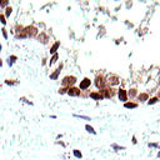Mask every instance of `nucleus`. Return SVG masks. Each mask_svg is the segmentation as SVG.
<instances>
[{
	"label": "nucleus",
	"instance_id": "23",
	"mask_svg": "<svg viewBox=\"0 0 160 160\" xmlns=\"http://www.w3.org/2000/svg\"><path fill=\"white\" fill-rule=\"evenodd\" d=\"M0 21H1L4 25L6 24V20H5V16H4V15H0Z\"/></svg>",
	"mask_w": 160,
	"mask_h": 160
},
{
	"label": "nucleus",
	"instance_id": "3",
	"mask_svg": "<svg viewBox=\"0 0 160 160\" xmlns=\"http://www.w3.org/2000/svg\"><path fill=\"white\" fill-rule=\"evenodd\" d=\"M90 84H91L90 79L85 78L84 80H81V83H80V86H79V89H80V90H85V89H88V88L90 86Z\"/></svg>",
	"mask_w": 160,
	"mask_h": 160
},
{
	"label": "nucleus",
	"instance_id": "24",
	"mask_svg": "<svg viewBox=\"0 0 160 160\" xmlns=\"http://www.w3.org/2000/svg\"><path fill=\"white\" fill-rule=\"evenodd\" d=\"M59 93H60V94H65V93H68V89H65V88H61V89H59Z\"/></svg>",
	"mask_w": 160,
	"mask_h": 160
},
{
	"label": "nucleus",
	"instance_id": "22",
	"mask_svg": "<svg viewBox=\"0 0 160 160\" xmlns=\"http://www.w3.org/2000/svg\"><path fill=\"white\" fill-rule=\"evenodd\" d=\"M156 101H158V98H153V99L149 100V105H150V104H155Z\"/></svg>",
	"mask_w": 160,
	"mask_h": 160
},
{
	"label": "nucleus",
	"instance_id": "21",
	"mask_svg": "<svg viewBox=\"0 0 160 160\" xmlns=\"http://www.w3.org/2000/svg\"><path fill=\"white\" fill-rule=\"evenodd\" d=\"M76 118H80V119H85V120H91L89 116H84V115H75Z\"/></svg>",
	"mask_w": 160,
	"mask_h": 160
},
{
	"label": "nucleus",
	"instance_id": "19",
	"mask_svg": "<svg viewBox=\"0 0 160 160\" xmlns=\"http://www.w3.org/2000/svg\"><path fill=\"white\" fill-rule=\"evenodd\" d=\"M40 36H41V39H43V40H41V43H46V39H48V36H46L45 34H43V33L40 34ZM40 36H39V38H40Z\"/></svg>",
	"mask_w": 160,
	"mask_h": 160
},
{
	"label": "nucleus",
	"instance_id": "11",
	"mask_svg": "<svg viewBox=\"0 0 160 160\" xmlns=\"http://www.w3.org/2000/svg\"><path fill=\"white\" fill-rule=\"evenodd\" d=\"M59 46H60V43H59V41H56V43H55L54 45L51 46L50 53H51V54H56V50H58V48H59Z\"/></svg>",
	"mask_w": 160,
	"mask_h": 160
},
{
	"label": "nucleus",
	"instance_id": "18",
	"mask_svg": "<svg viewBox=\"0 0 160 160\" xmlns=\"http://www.w3.org/2000/svg\"><path fill=\"white\" fill-rule=\"evenodd\" d=\"M5 10H6V11H5V15H6V16H9L10 14H11V11H13V9L10 8V6H9V8H6Z\"/></svg>",
	"mask_w": 160,
	"mask_h": 160
},
{
	"label": "nucleus",
	"instance_id": "1",
	"mask_svg": "<svg viewBox=\"0 0 160 160\" xmlns=\"http://www.w3.org/2000/svg\"><path fill=\"white\" fill-rule=\"evenodd\" d=\"M75 83H76L75 76H65V78L63 79V81H61V84L64 86H66V85H74Z\"/></svg>",
	"mask_w": 160,
	"mask_h": 160
},
{
	"label": "nucleus",
	"instance_id": "20",
	"mask_svg": "<svg viewBox=\"0 0 160 160\" xmlns=\"http://www.w3.org/2000/svg\"><path fill=\"white\" fill-rule=\"evenodd\" d=\"M74 155L76 156V158H81L83 155H81V153L79 151V150H74Z\"/></svg>",
	"mask_w": 160,
	"mask_h": 160
},
{
	"label": "nucleus",
	"instance_id": "13",
	"mask_svg": "<svg viewBox=\"0 0 160 160\" xmlns=\"http://www.w3.org/2000/svg\"><path fill=\"white\" fill-rule=\"evenodd\" d=\"M85 129H86L88 131H89V133L94 134V135H95V134H96V131H95V130H94V128H93V126H90V125H85Z\"/></svg>",
	"mask_w": 160,
	"mask_h": 160
},
{
	"label": "nucleus",
	"instance_id": "4",
	"mask_svg": "<svg viewBox=\"0 0 160 160\" xmlns=\"http://www.w3.org/2000/svg\"><path fill=\"white\" fill-rule=\"evenodd\" d=\"M68 94L70 96H79L80 95V89L79 88H69L68 89Z\"/></svg>",
	"mask_w": 160,
	"mask_h": 160
},
{
	"label": "nucleus",
	"instance_id": "9",
	"mask_svg": "<svg viewBox=\"0 0 160 160\" xmlns=\"http://www.w3.org/2000/svg\"><path fill=\"white\" fill-rule=\"evenodd\" d=\"M108 81H109V84H111V85H116V84H119V78L115 76V75H111Z\"/></svg>",
	"mask_w": 160,
	"mask_h": 160
},
{
	"label": "nucleus",
	"instance_id": "10",
	"mask_svg": "<svg viewBox=\"0 0 160 160\" xmlns=\"http://www.w3.org/2000/svg\"><path fill=\"white\" fill-rule=\"evenodd\" d=\"M90 98L94 100H101L103 95H100V93H90Z\"/></svg>",
	"mask_w": 160,
	"mask_h": 160
},
{
	"label": "nucleus",
	"instance_id": "15",
	"mask_svg": "<svg viewBox=\"0 0 160 160\" xmlns=\"http://www.w3.org/2000/svg\"><path fill=\"white\" fill-rule=\"evenodd\" d=\"M16 60V56H10L9 59H8V64L10 65V66H11V65L14 64V61Z\"/></svg>",
	"mask_w": 160,
	"mask_h": 160
},
{
	"label": "nucleus",
	"instance_id": "6",
	"mask_svg": "<svg viewBox=\"0 0 160 160\" xmlns=\"http://www.w3.org/2000/svg\"><path fill=\"white\" fill-rule=\"evenodd\" d=\"M61 68H63V65H60V66L56 69V70H55L54 71V73L50 75V79L51 80H55V79H58V76H59V74H60V71H61Z\"/></svg>",
	"mask_w": 160,
	"mask_h": 160
},
{
	"label": "nucleus",
	"instance_id": "2",
	"mask_svg": "<svg viewBox=\"0 0 160 160\" xmlns=\"http://www.w3.org/2000/svg\"><path fill=\"white\" fill-rule=\"evenodd\" d=\"M24 31L26 33V35H28V36H35V35L38 34L36 28H34V26H28V28H25V30H24Z\"/></svg>",
	"mask_w": 160,
	"mask_h": 160
},
{
	"label": "nucleus",
	"instance_id": "14",
	"mask_svg": "<svg viewBox=\"0 0 160 160\" xmlns=\"http://www.w3.org/2000/svg\"><path fill=\"white\" fill-rule=\"evenodd\" d=\"M138 98H139L140 101H145V100H148V94H140Z\"/></svg>",
	"mask_w": 160,
	"mask_h": 160
},
{
	"label": "nucleus",
	"instance_id": "26",
	"mask_svg": "<svg viewBox=\"0 0 160 160\" xmlns=\"http://www.w3.org/2000/svg\"><path fill=\"white\" fill-rule=\"evenodd\" d=\"M0 5H3V6H5V5H8V1H0Z\"/></svg>",
	"mask_w": 160,
	"mask_h": 160
},
{
	"label": "nucleus",
	"instance_id": "7",
	"mask_svg": "<svg viewBox=\"0 0 160 160\" xmlns=\"http://www.w3.org/2000/svg\"><path fill=\"white\" fill-rule=\"evenodd\" d=\"M95 84L98 88H100V89H104V78L103 76H98L96 78V81H95Z\"/></svg>",
	"mask_w": 160,
	"mask_h": 160
},
{
	"label": "nucleus",
	"instance_id": "12",
	"mask_svg": "<svg viewBox=\"0 0 160 160\" xmlns=\"http://www.w3.org/2000/svg\"><path fill=\"white\" fill-rule=\"evenodd\" d=\"M124 106H125L126 109H135V108L138 106V104H136V103H125Z\"/></svg>",
	"mask_w": 160,
	"mask_h": 160
},
{
	"label": "nucleus",
	"instance_id": "5",
	"mask_svg": "<svg viewBox=\"0 0 160 160\" xmlns=\"http://www.w3.org/2000/svg\"><path fill=\"white\" fill-rule=\"evenodd\" d=\"M119 99L121 101H126V100H128V94H126V91L124 89L119 90Z\"/></svg>",
	"mask_w": 160,
	"mask_h": 160
},
{
	"label": "nucleus",
	"instance_id": "25",
	"mask_svg": "<svg viewBox=\"0 0 160 160\" xmlns=\"http://www.w3.org/2000/svg\"><path fill=\"white\" fill-rule=\"evenodd\" d=\"M1 31H3L4 38H5V39H8V33H6V29H1Z\"/></svg>",
	"mask_w": 160,
	"mask_h": 160
},
{
	"label": "nucleus",
	"instance_id": "16",
	"mask_svg": "<svg viewBox=\"0 0 160 160\" xmlns=\"http://www.w3.org/2000/svg\"><path fill=\"white\" fill-rule=\"evenodd\" d=\"M56 60H58V54H54L53 58L50 59V65H53L54 63H56Z\"/></svg>",
	"mask_w": 160,
	"mask_h": 160
},
{
	"label": "nucleus",
	"instance_id": "17",
	"mask_svg": "<svg viewBox=\"0 0 160 160\" xmlns=\"http://www.w3.org/2000/svg\"><path fill=\"white\" fill-rule=\"evenodd\" d=\"M128 95H129L130 98H133V96H135V95H136V90H135V89H131V90H130V91L128 93Z\"/></svg>",
	"mask_w": 160,
	"mask_h": 160
},
{
	"label": "nucleus",
	"instance_id": "27",
	"mask_svg": "<svg viewBox=\"0 0 160 160\" xmlns=\"http://www.w3.org/2000/svg\"><path fill=\"white\" fill-rule=\"evenodd\" d=\"M1 49H3V46H1V44H0V51H1Z\"/></svg>",
	"mask_w": 160,
	"mask_h": 160
},
{
	"label": "nucleus",
	"instance_id": "8",
	"mask_svg": "<svg viewBox=\"0 0 160 160\" xmlns=\"http://www.w3.org/2000/svg\"><path fill=\"white\" fill-rule=\"evenodd\" d=\"M101 91L104 93L103 98H111V96L114 95V91H113L111 89H103Z\"/></svg>",
	"mask_w": 160,
	"mask_h": 160
}]
</instances>
